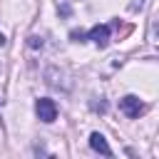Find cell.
<instances>
[{
    "label": "cell",
    "instance_id": "3",
    "mask_svg": "<svg viewBox=\"0 0 159 159\" xmlns=\"http://www.w3.org/2000/svg\"><path fill=\"white\" fill-rule=\"evenodd\" d=\"M87 40H92L97 47H107V42H109V25H94L87 32Z\"/></svg>",
    "mask_w": 159,
    "mask_h": 159
},
{
    "label": "cell",
    "instance_id": "7",
    "mask_svg": "<svg viewBox=\"0 0 159 159\" xmlns=\"http://www.w3.org/2000/svg\"><path fill=\"white\" fill-rule=\"evenodd\" d=\"M2 45H5V35H0V47H2Z\"/></svg>",
    "mask_w": 159,
    "mask_h": 159
},
{
    "label": "cell",
    "instance_id": "5",
    "mask_svg": "<svg viewBox=\"0 0 159 159\" xmlns=\"http://www.w3.org/2000/svg\"><path fill=\"white\" fill-rule=\"evenodd\" d=\"M70 37H72L75 42H84V40H87V32H82V30H72Z\"/></svg>",
    "mask_w": 159,
    "mask_h": 159
},
{
    "label": "cell",
    "instance_id": "2",
    "mask_svg": "<svg viewBox=\"0 0 159 159\" xmlns=\"http://www.w3.org/2000/svg\"><path fill=\"white\" fill-rule=\"evenodd\" d=\"M119 109H122L129 119H137L139 114H144V109H147V107H144V102H142L137 94H127V97H122V99H119Z\"/></svg>",
    "mask_w": 159,
    "mask_h": 159
},
{
    "label": "cell",
    "instance_id": "8",
    "mask_svg": "<svg viewBox=\"0 0 159 159\" xmlns=\"http://www.w3.org/2000/svg\"><path fill=\"white\" fill-rule=\"evenodd\" d=\"M0 104H2V99H0Z\"/></svg>",
    "mask_w": 159,
    "mask_h": 159
},
{
    "label": "cell",
    "instance_id": "1",
    "mask_svg": "<svg viewBox=\"0 0 159 159\" xmlns=\"http://www.w3.org/2000/svg\"><path fill=\"white\" fill-rule=\"evenodd\" d=\"M35 112H37V119L45 122V124H50V122L57 119V104H55V99H50V97H40V99L35 102Z\"/></svg>",
    "mask_w": 159,
    "mask_h": 159
},
{
    "label": "cell",
    "instance_id": "6",
    "mask_svg": "<svg viewBox=\"0 0 159 159\" xmlns=\"http://www.w3.org/2000/svg\"><path fill=\"white\" fill-rule=\"evenodd\" d=\"M27 45H30V47H42V37L32 35V37H27Z\"/></svg>",
    "mask_w": 159,
    "mask_h": 159
},
{
    "label": "cell",
    "instance_id": "4",
    "mask_svg": "<svg viewBox=\"0 0 159 159\" xmlns=\"http://www.w3.org/2000/svg\"><path fill=\"white\" fill-rule=\"evenodd\" d=\"M89 147H92L94 152L104 154V157H112V149H109V144H107L104 134H99V132H92V134H89Z\"/></svg>",
    "mask_w": 159,
    "mask_h": 159
}]
</instances>
